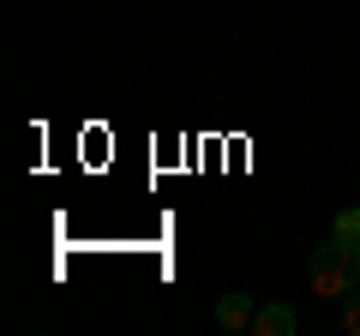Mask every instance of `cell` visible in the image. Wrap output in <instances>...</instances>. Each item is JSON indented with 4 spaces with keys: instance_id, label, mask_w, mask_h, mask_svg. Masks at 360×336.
Masks as SVG:
<instances>
[{
    "instance_id": "obj_1",
    "label": "cell",
    "mask_w": 360,
    "mask_h": 336,
    "mask_svg": "<svg viewBox=\"0 0 360 336\" xmlns=\"http://www.w3.org/2000/svg\"><path fill=\"white\" fill-rule=\"evenodd\" d=\"M307 276H312V295H319V300L354 295V288H360V246H348V240H336V234H330L324 246H312Z\"/></svg>"
},
{
    "instance_id": "obj_2",
    "label": "cell",
    "mask_w": 360,
    "mask_h": 336,
    "mask_svg": "<svg viewBox=\"0 0 360 336\" xmlns=\"http://www.w3.org/2000/svg\"><path fill=\"white\" fill-rule=\"evenodd\" d=\"M252 295H222L217 300V324H222V330H252Z\"/></svg>"
},
{
    "instance_id": "obj_3",
    "label": "cell",
    "mask_w": 360,
    "mask_h": 336,
    "mask_svg": "<svg viewBox=\"0 0 360 336\" xmlns=\"http://www.w3.org/2000/svg\"><path fill=\"white\" fill-rule=\"evenodd\" d=\"M252 330L258 336H295V312H288V306H258L252 312Z\"/></svg>"
},
{
    "instance_id": "obj_4",
    "label": "cell",
    "mask_w": 360,
    "mask_h": 336,
    "mask_svg": "<svg viewBox=\"0 0 360 336\" xmlns=\"http://www.w3.org/2000/svg\"><path fill=\"white\" fill-rule=\"evenodd\" d=\"M330 234H336V240H348V246H360V205H354V210H342Z\"/></svg>"
},
{
    "instance_id": "obj_5",
    "label": "cell",
    "mask_w": 360,
    "mask_h": 336,
    "mask_svg": "<svg viewBox=\"0 0 360 336\" xmlns=\"http://www.w3.org/2000/svg\"><path fill=\"white\" fill-rule=\"evenodd\" d=\"M342 330L360 336V288H354V295H342Z\"/></svg>"
}]
</instances>
